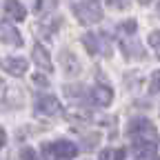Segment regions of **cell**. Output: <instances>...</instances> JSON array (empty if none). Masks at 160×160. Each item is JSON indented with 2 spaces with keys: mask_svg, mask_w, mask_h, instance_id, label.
Returning <instances> with one entry per match:
<instances>
[{
  "mask_svg": "<svg viewBox=\"0 0 160 160\" xmlns=\"http://www.w3.org/2000/svg\"><path fill=\"white\" fill-rule=\"evenodd\" d=\"M158 13H160V5H158Z\"/></svg>",
  "mask_w": 160,
  "mask_h": 160,
  "instance_id": "obj_25",
  "label": "cell"
},
{
  "mask_svg": "<svg viewBox=\"0 0 160 160\" xmlns=\"http://www.w3.org/2000/svg\"><path fill=\"white\" fill-rule=\"evenodd\" d=\"M33 82H36V85H40V87H47V85H49V82H47V78H45V76H40V73L33 78Z\"/></svg>",
  "mask_w": 160,
  "mask_h": 160,
  "instance_id": "obj_22",
  "label": "cell"
},
{
  "mask_svg": "<svg viewBox=\"0 0 160 160\" xmlns=\"http://www.w3.org/2000/svg\"><path fill=\"white\" fill-rule=\"evenodd\" d=\"M156 149H158V145H149V142H133L131 145V153L140 160H147V158L156 156Z\"/></svg>",
  "mask_w": 160,
  "mask_h": 160,
  "instance_id": "obj_11",
  "label": "cell"
},
{
  "mask_svg": "<svg viewBox=\"0 0 160 160\" xmlns=\"http://www.w3.org/2000/svg\"><path fill=\"white\" fill-rule=\"evenodd\" d=\"M60 62H62L65 71L67 73H78L80 71V62H78V58L71 56L69 51H62V56H60Z\"/></svg>",
  "mask_w": 160,
  "mask_h": 160,
  "instance_id": "obj_13",
  "label": "cell"
},
{
  "mask_svg": "<svg viewBox=\"0 0 160 160\" xmlns=\"http://www.w3.org/2000/svg\"><path fill=\"white\" fill-rule=\"evenodd\" d=\"M5 142H7V133H5V129L0 127V149L5 147Z\"/></svg>",
  "mask_w": 160,
  "mask_h": 160,
  "instance_id": "obj_23",
  "label": "cell"
},
{
  "mask_svg": "<svg viewBox=\"0 0 160 160\" xmlns=\"http://www.w3.org/2000/svg\"><path fill=\"white\" fill-rule=\"evenodd\" d=\"M0 87H2V80H0Z\"/></svg>",
  "mask_w": 160,
  "mask_h": 160,
  "instance_id": "obj_26",
  "label": "cell"
},
{
  "mask_svg": "<svg viewBox=\"0 0 160 160\" xmlns=\"http://www.w3.org/2000/svg\"><path fill=\"white\" fill-rule=\"evenodd\" d=\"M122 49H125V56L127 58H142L145 56L142 45H140L138 40H133V36H131V42H129L127 38H122Z\"/></svg>",
  "mask_w": 160,
  "mask_h": 160,
  "instance_id": "obj_12",
  "label": "cell"
},
{
  "mask_svg": "<svg viewBox=\"0 0 160 160\" xmlns=\"http://www.w3.org/2000/svg\"><path fill=\"white\" fill-rule=\"evenodd\" d=\"M149 89H151V93H158L160 91V71H153L151 82H149Z\"/></svg>",
  "mask_w": 160,
  "mask_h": 160,
  "instance_id": "obj_19",
  "label": "cell"
},
{
  "mask_svg": "<svg viewBox=\"0 0 160 160\" xmlns=\"http://www.w3.org/2000/svg\"><path fill=\"white\" fill-rule=\"evenodd\" d=\"M31 58H33V62L42 69V71H51L53 69V65H51V58H49V51L42 47V45H36L33 47V51H31Z\"/></svg>",
  "mask_w": 160,
  "mask_h": 160,
  "instance_id": "obj_8",
  "label": "cell"
},
{
  "mask_svg": "<svg viewBox=\"0 0 160 160\" xmlns=\"http://www.w3.org/2000/svg\"><path fill=\"white\" fill-rule=\"evenodd\" d=\"M27 60L25 58H18V56H11V58H7L5 60V69H7V73H11V76H16V78H20V76H25L27 73Z\"/></svg>",
  "mask_w": 160,
  "mask_h": 160,
  "instance_id": "obj_9",
  "label": "cell"
},
{
  "mask_svg": "<svg viewBox=\"0 0 160 160\" xmlns=\"http://www.w3.org/2000/svg\"><path fill=\"white\" fill-rule=\"evenodd\" d=\"M47 151L53 153L56 158L69 160V158H76L78 147H76V142H71V140H56V142H51V145L47 147Z\"/></svg>",
  "mask_w": 160,
  "mask_h": 160,
  "instance_id": "obj_4",
  "label": "cell"
},
{
  "mask_svg": "<svg viewBox=\"0 0 160 160\" xmlns=\"http://www.w3.org/2000/svg\"><path fill=\"white\" fill-rule=\"evenodd\" d=\"M107 33H85L82 36V45L85 49L91 53V56H98V53H105L109 56V42H107Z\"/></svg>",
  "mask_w": 160,
  "mask_h": 160,
  "instance_id": "obj_3",
  "label": "cell"
},
{
  "mask_svg": "<svg viewBox=\"0 0 160 160\" xmlns=\"http://www.w3.org/2000/svg\"><path fill=\"white\" fill-rule=\"evenodd\" d=\"M127 136L133 142H149V145H158V131L156 127L149 122L147 118H133L127 125Z\"/></svg>",
  "mask_w": 160,
  "mask_h": 160,
  "instance_id": "obj_1",
  "label": "cell"
},
{
  "mask_svg": "<svg viewBox=\"0 0 160 160\" xmlns=\"http://www.w3.org/2000/svg\"><path fill=\"white\" fill-rule=\"evenodd\" d=\"M107 2H109L111 7H116V9H125L129 0H107Z\"/></svg>",
  "mask_w": 160,
  "mask_h": 160,
  "instance_id": "obj_21",
  "label": "cell"
},
{
  "mask_svg": "<svg viewBox=\"0 0 160 160\" xmlns=\"http://www.w3.org/2000/svg\"><path fill=\"white\" fill-rule=\"evenodd\" d=\"M71 9H73V16L78 18L80 25H98L102 20V5H100V0H82V2H76Z\"/></svg>",
  "mask_w": 160,
  "mask_h": 160,
  "instance_id": "obj_2",
  "label": "cell"
},
{
  "mask_svg": "<svg viewBox=\"0 0 160 160\" xmlns=\"http://www.w3.org/2000/svg\"><path fill=\"white\" fill-rule=\"evenodd\" d=\"M20 160H42V158H40L31 147H25L22 151H20Z\"/></svg>",
  "mask_w": 160,
  "mask_h": 160,
  "instance_id": "obj_18",
  "label": "cell"
},
{
  "mask_svg": "<svg viewBox=\"0 0 160 160\" xmlns=\"http://www.w3.org/2000/svg\"><path fill=\"white\" fill-rule=\"evenodd\" d=\"M89 96H91V102L98 105V107H107V105H111V100H113V91L107 85H96L89 91Z\"/></svg>",
  "mask_w": 160,
  "mask_h": 160,
  "instance_id": "obj_7",
  "label": "cell"
},
{
  "mask_svg": "<svg viewBox=\"0 0 160 160\" xmlns=\"http://www.w3.org/2000/svg\"><path fill=\"white\" fill-rule=\"evenodd\" d=\"M136 27H138L136 20H125V22L118 25V31H120V36L127 38V36H133V33H136Z\"/></svg>",
  "mask_w": 160,
  "mask_h": 160,
  "instance_id": "obj_14",
  "label": "cell"
},
{
  "mask_svg": "<svg viewBox=\"0 0 160 160\" xmlns=\"http://www.w3.org/2000/svg\"><path fill=\"white\" fill-rule=\"evenodd\" d=\"M0 40H2L5 45H11V47L22 45V36H20L18 29L13 25H9L7 20H0Z\"/></svg>",
  "mask_w": 160,
  "mask_h": 160,
  "instance_id": "obj_6",
  "label": "cell"
},
{
  "mask_svg": "<svg viewBox=\"0 0 160 160\" xmlns=\"http://www.w3.org/2000/svg\"><path fill=\"white\" fill-rule=\"evenodd\" d=\"M138 2H140V5H147V2H151V0H138Z\"/></svg>",
  "mask_w": 160,
  "mask_h": 160,
  "instance_id": "obj_24",
  "label": "cell"
},
{
  "mask_svg": "<svg viewBox=\"0 0 160 160\" xmlns=\"http://www.w3.org/2000/svg\"><path fill=\"white\" fill-rule=\"evenodd\" d=\"M98 140H100V136H98V133H91V136H87V138H85V142H87V145H85V149H91V147H96V142H98Z\"/></svg>",
  "mask_w": 160,
  "mask_h": 160,
  "instance_id": "obj_20",
  "label": "cell"
},
{
  "mask_svg": "<svg viewBox=\"0 0 160 160\" xmlns=\"http://www.w3.org/2000/svg\"><path fill=\"white\" fill-rule=\"evenodd\" d=\"M149 45H151V49L156 51V56L160 58V29L153 31V33H149Z\"/></svg>",
  "mask_w": 160,
  "mask_h": 160,
  "instance_id": "obj_17",
  "label": "cell"
},
{
  "mask_svg": "<svg viewBox=\"0 0 160 160\" xmlns=\"http://www.w3.org/2000/svg\"><path fill=\"white\" fill-rule=\"evenodd\" d=\"M122 158H125L122 149H105V151H100V160H122Z\"/></svg>",
  "mask_w": 160,
  "mask_h": 160,
  "instance_id": "obj_15",
  "label": "cell"
},
{
  "mask_svg": "<svg viewBox=\"0 0 160 160\" xmlns=\"http://www.w3.org/2000/svg\"><path fill=\"white\" fill-rule=\"evenodd\" d=\"M5 13L11 18V20H25L27 16V9L22 7V2H18V0H5Z\"/></svg>",
  "mask_w": 160,
  "mask_h": 160,
  "instance_id": "obj_10",
  "label": "cell"
},
{
  "mask_svg": "<svg viewBox=\"0 0 160 160\" xmlns=\"http://www.w3.org/2000/svg\"><path fill=\"white\" fill-rule=\"evenodd\" d=\"M36 113H40V116H56L60 109H62V107H60V102H58V98L56 96H38L36 98Z\"/></svg>",
  "mask_w": 160,
  "mask_h": 160,
  "instance_id": "obj_5",
  "label": "cell"
},
{
  "mask_svg": "<svg viewBox=\"0 0 160 160\" xmlns=\"http://www.w3.org/2000/svg\"><path fill=\"white\" fill-rule=\"evenodd\" d=\"M58 5V0H38V11H42V13H51Z\"/></svg>",
  "mask_w": 160,
  "mask_h": 160,
  "instance_id": "obj_16",
  "label": "cell"
}]
</instances>
